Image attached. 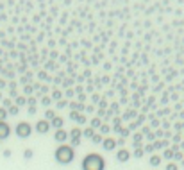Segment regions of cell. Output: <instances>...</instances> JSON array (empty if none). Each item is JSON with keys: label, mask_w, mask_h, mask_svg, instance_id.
I'll list each match as a JSON object with an SVG mask.
<instances>
[{"label": "cell", "mask_w": 184, "mask_h": 170, "mask_svg": "<svg viewBox=\"0 0 184 170\" xmlns=\"http://www.w3.org/2000/svg\"><path fill=\"white\" fill-rule=\"evenodd\" d=\"M77 145H80V138H72L70 140V147H77Z\"/></svg>", "instance_id": "obj_20"}, {"label": "cell", "mask_w": 184, "mask_h": 170, "mask_svg": "<svg viewBox=\"0 0 184 170\" xmlns=\"http://www.w3.org/2000/svg\"><path fill=\"white\" fill-rule=\"evenodd\" d=\"M77 122H79V124H86V117H84V115H77V118H75Z\"/></svg>", "instance_id": "obj_25"}, {"label": "cell", "mask_w": 184, "mask_h": 170, "mask_svg": "<svg viewBox=\"0 0 184 170\" xmlns=\"http://www.w3.org/2000/svg\"><path fill=\"white\" fill-rule=\"evenodd\" d=\"M54 117H56V113H54L52 109H46V113H45V120H48V122H50Z\"/></svg>", "instance_id": "obj_17"}, {"label": "cell", "mask_w": 184, "mask_h": 170, "mask_svg": "<svg viewBox=\"0 0 184 170\" xmlns=\"http://www.w3.org/2000/svg\"><path fill=\"white\" fill-rule=\"evenodd\" d=\"M63 124H64V120L61 117H57V115L50 120V127H56V131H57V129H63Z\"/></svg>", "instance_id": "obj_9"}, {"label": "cell", "mask_w": 184, "mask_h": 170, "mask_svg": "<svg viewBox=\"0 0 184 170\" xmlns=\"http://www.w3.org/2000/svg\"><path fill=\"white\" fill-rule=\"evenodd\" d=\"M36 131L39 133V134H45V133H48L50 131V122L48 120H38L36 122Z\"/></svg>", "instance_id": "obj_4"}, {"label": "cell", "mask_w": 184, "mask_h": 170, "mask_svg": "<svg viewBox=\"0 0 184 170\" xmlns=\"http://www.w3.org/2000/svg\"><path fill=\"white\" fill-rule=\"evenodd\" d=\"M11 106H13V102H11V99H4V107H5V109H9Z\"/></svg>", "instance_id": "obj_24"}, {"label": "cell", "mask_w": 184, "mask_h": 170, "mask_svg": "<svg viewBox=\"0 0 184 170\" xmlns=\"http://www.w3.org/2000/svg\"><path fill=\"white\" fill-rule=\"evenodd\" d=\"M102 147H104L106 151H113V149L116 147V140H114V138H104V141H102Z\"/></svg>", "instance_id": "obj_8"}, {"label": "cell", "mask_w": 184, "mask_h": 170, "mask_svg": "<svg viewBox=\"0 0 184 170\" xmlns=\"http://www.w3.org/2000/svg\"><path fill=\"white\" fill-rule=\"evenodd\" d=\"M15 133H16L18 138H29L31 133H32V125L29 122H20V124H16Z\"/></svg>", "instance_id": "obj_3"}, {"label": "cell", "mask_w": 184, "mask_h": 170, "mask_svg": "<svg viewBox=\"0 0 184 170\" xmlns=\"http://www.w3.org/2000/svg\"><path fill=\"white\" fill-rule=\"evenodd\" d=\"M102 125V120L100 118H93L91 120V129H97V127H100Z\"/></svg>", "instance_id": "obj_15"}, {"label": "cell", "mask_w": 184, "mask_h": 170, "mask_svg": "<svg viewBox=\"0 0 184 170\" xmlns=\"http://www.w3.org/2000/svg\"><path fill=\"white\" fill-rule=\"evenodd\" d=\"M25 102H27V99H25V97H16V106H18V107H20V106H23Z\"/></svg>", "instance_id": "obj_21"}, {"label": "cell", "mask_w": 184, "mask_h": 170, "mask_svg": "<svg viewBox=\"0 0 184 170\" xmlns=\"http://www.w3.org/2000/svg\"><path fill=\"white\" fill-rule=\"evenodd\" d=\"M68 136H70V138H80V136H82V131H80L79 127H73L70 133H68Z\"/></svg>", "instance_id": "obj_10"}, {"label": "cell", "mask_w": 184, "mask_h": 170, "mask_svg": "<svg viewBox=\"0 0 184 170\" xmlns=\"http://www.w3.org/2000/svg\"><path fill=\"white\" fill-rule=\"evenodd\" d=\"M0 100H2V93H0Z\"/></svg>", "instance_id": "obj_31"}, {"label": "cell", "mask_w": 184, "mask_h": 170, "mask_svg": "<svg viewBox=\"0 0 184 170\" xmlns=\"http://www.w3.org/2000/svg\"><path fill=\"white\" fill-rule=\"evenodd\" d=\"M100 131L104 133V134H106V133H109V125H107V124H104V125H100Z\"/></svg>", "instance_id": "obj_26"}, {"label": "cell", "mask_w": 184, "mask_h": 170, "mask_svg": "<svg viewBox=\"0 0 184 170\" xmlns=\"http://www.w3.org/2000/svg\"><path fill=\"white\" fill-rule=\"evenodd\" d=\"M68 138H70V136H68V131H64V129H57V131L54 133V140H56V141H59L61 145H63V143H64V141H66Z\"/></svg>", "instance_id": "obj_5"}, {"label": "cell", "mask_w": 184, "mask_h": 170, "mask_svg": "<svg viewBox=\"0 0 184 170\" xmlns=\"http://www.w3.org/2000/svg\"><path fill=\"white\" fill-rule=\"evenodd\" d=\"M43 104L48 106V104H50V99H48V97H43Z\"/></svg>", "instance_id": "obj_28"}, {"label": "cell", "mask_w": 184, "mask_h": 170, "mask_svg": "<svg viewBox=\"0 0 184 170\" xmlns=\"http://www.w3.org/2000/svg\"><path fill=\"white\" fill-rule=\"evenodd\" d=\"M93 134H95V129H91V127H86L82 131V136H86V138H93Z\"/></svg>", "instance_id": "obj_12"}, {"label": "cell", "mask_w": 184, "mask_h": 170, "mask_svg": "<svg viewBox=\"0 0 184 170\" xmlns=\"http://www.w3.org/2000/svg\"><path fill=\"white\" fill-rule=\"evenodd\" d=\"M7 109L5 107H0V122H5V118H7Z\"/></svg>", "instance_id": "obj_13"}, {"label": "cell", "mask_w": 184, "mask_h": 170, "mask_svg": "<svg viewBox=\"0 0 184 170\" xmlns=\"http://www.w3.org/2000/svg\"><path fill=\"white\" fill-rule=\"evenodd\" d=\"M173 154H175V152H173V149H166V151H165V154H163V156H165L166 159H172V158H173Z\"/></svg>", "instance_id": "obj_16"}, {"label": "cell", "mask_w": 184, "mask_h": 170, "mask_svg": "<svg viewBox=\"0 0 184 170\" xmlns=\"http://www.w3.org/2000/svg\"><path fill=\"white\" fill-rule=\"evenodd\" d=\"M173 158H175L177 161H182V154H181V152H175V154H173Z\"/></svg>", "instance_id": "obj_27"}, {"label": "cell", "mask_w": 184, "mask_h": 170, "mask_svg": "<svg viewBox=\"0 0 184 170\" xmlns=\"http://www.w3.org/2000/svg\"><path fill=\"white\" fill-rule=\"evenodd\" d=\"M4 156H5V158H9V156H11V151H9V149H7V151H4Z\"/></svg>", "instance_id": "obj_29"}, {"label": "cell", "mask_w": 184, "mask_h": 170, "mask_svg": "<svg viewBox=\"0 0 184 170\" xmlns=\"http://www.w3.org/2000/svg\"><path fill=\"white\" fill-rule=\"evenodd\" d=\"M54 158H56V161L61 163V165H68V163H72L73 158H75V149L63 143L54 151Z\"/></svg>", "instance_id": "obj_1"}, {"label": "cell", "mask_w": 184, "mask_h": 170, "mask_svg": "<svg viewBox=\"0 0 184 170\" xmlns=\"http://www.w3.org/2000/svg\"><path fill=\"white\" fill-rule=\"evenodd\" d=\"M9 134H11V127L7 122H0V141L5 140V138H9Z\"/></svg>", "instance_id": "obj_6"}, {"label": "cell", "mask_w": 184, "mask_h": 170, "mask_svg": "<svg viewBox=\"0 0 184 170\" xmlns=\"http://www.w3.org/2000/svg\"><path fill=\"white\" fill-rule=\"evenodd\" d=\"M166 170H179V167H177L175 161H170L168 165H166Z\"/></svg>", "instance_id": "obj_19"}, {"label": "cell", "mask_w": 184, "mask_h": 170, "mask_svg": "<svg viewBox=\"0 0 184 170\" xmlns=\"http://www.w3.org/2000/svg\"><path fill=\"white\" fill-rule=\"evenodd\" d=\"M18 111H20V107H18L16 104H13L9 109H7V113H11V115H18Z\"/></svg>", "instance_id": "obj_18"}, {"label": "cell", "mask_w": 184, "mask_h": 170, "mask_svg": "<svg viewBox=\"0 0 184 170\" xmlns=\"http://www.w3.org/2000/svg\"><path fill=\"white\" fill-rule=\"evenodd\" d=\"M148 161H150V165H152V167H157L159 163H161V156H157V154H152Z\"/></svg>", "instance_id": "obj_11"}, {"label": "cell", "mask_w": 184, "mask_h": 170, "mask_svg": "<svg viewBox=\"0 0 184 170\" xmlns=\"http://www.w3.org/2000/svg\"><path fill=\"white\" fill-rule=\"evenodd\" d=\"M2 86H5V81H2V79H0V88H2Z\"/></svg>", "instance_id": "obj_30"}, {"label": "cell", "mask_w": 184, "mask_h": 170, "mask_svg": "<svg viewBox=\"0 0 184 170\" xmlns=\"http://www.w3.org/2000/svg\"><path fill=\"white\" fill-rule=\"evenodd\" d=\"M143 154H145V152H143V149H141V147H136V151H134V156H136V158H141Z\"/></svg>", "instance_id": "obj_22"}, {"label": "cell", "mask_w": 184, "mask_h": 170, "mask_svg": "<svg viewBox=\"0 0 184 170\" xmlns=\"http://www.w3.org/2000/svg\"><path fill=\"white\" fill-rule=\"evenodd\" d=\"M23 158H25V159H31V158H32V149H27V151L23 152Z\"/></svg>", "instance_id": "obj_23"}, {"label": "cell", "mask_w": 184, "mask_h": 170, "mask_svg": "<svg viewBox=\"0 0 184 170\" xmlns=\"http://www.w3.org/2000/svg\"><path fill=\"white\" fill-rule=\"evenodd\" d=\"M80 168L82 170H104L106 168V161L104 158H102L100 154H88L86 158L82 159V163H80Z\"/></svg>", "instance_id": "obj_2"}, {"label": "cell", "mask_w": 184, "mask_h": 170, "mask_svg": "<svg viewBox=\"0 0 184 170\" xmlns=\"http://www.w3.org/2000/svg\"><path fill=\"white\" fill-rule=\"evenodd\" d=\"M91 141H93V143H102V141H104V138H102V134H97V133H95L93 138H91Z\"/></svg>", "instance_id": "obj_14"}, {"label": "cell", "mask_w": 184, "mask_h": 170, "mask_svg": "<svg viewBox=\"0 0 184 170\" xmlns=\"http://www.w3.org/2000/svg\"><path fill=\"white\" fill-rule=\"evenodd\" d=\"M116 159H118L120 163H125V161L131 159V152H129L127 149H120V151L116 152Z\"/></svg>", "instance_id": "obj_7"}]
</instances>
